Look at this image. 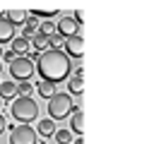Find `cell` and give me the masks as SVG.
<instances>
[{"label": "cell", "mask_w": 154, "mask_h": 144, "mask_svg": "<svg viewBox=\"0 0 154 144\" xmlns=\"http://www.w3.org/2000/svg\"><path fill=\"white\" fill-rule=\"evenodd\" d=\"M2 106H5V103H2V98H0V108H2Z\"/></svg>", "instance_id": "4316f807"}, {"label": "cell", "mask_w": 154, "mask_h": 144, "mask_svg": "<svg viewBox=\"0 0 154 144\" xmlns=\"http://www.w3.org/2000/svg\"><path fill=\"white\" fill-rule=\"evenodd\" d=\"M36 130L31 125H14V130H10V144H36Z\"/></svg>", "instance_id": "5b68a950"}, {"label": "cell", "mask_w": 154, "mask_h": 144, "mask_svg": "<svg viewBox=\"0 0 154 144\" xmlns=\"http://www.w3.org/2000/svg\"><path fill=\"white\" fill-rule=\"evenodd\" d=\"M14 38V26L5 19V17H0V48L5 46V43H10Z\"/></svg>", "instance_id": "ba28073f"}, {"label": "cell", "mask_w": 154, "mask_h": 144, "mask_svg": "<svg viewBox=\"0 0 154 144\" xmlns=\"http://www.w3.org/2000/svg\"><path fill=\"white\" fill-rule=\"evenodd\" d=\"M22 26H24V29H22V36H24V38H31V36L36 34V29H38V19L29 17V19H26Z\"/></svg>", "instance_id": "9a60e30c"}, {"label": "cell", "mask_w": 154, "mask_h": 144, "mask_svg": "<svg viewBox=\"0 0 154 144\" xmlns=\"http://www.w3.org/2000/svg\"><path fill=\"white\" fill-rule=\"evenodd\" d=\"M10 113L14 120H19V125H29L38 118V103L31 96H17L10 101Z\"/></svg>", "instance_id": "7a4b0ae2"}, {"label": "cell", "mask_w": 154, "mask_h": 144, "mask_svg": "<svg viewBox=\"0 0 154 144\" xmlns=\"http://www.w3.org/2000/svg\"><path fill=\"white\" fill-rule=\"evenodd\" d=\"M36 91H38L43 98H51V96L55 94V84H51V82H43V79H41V82L36 84Z\"/></svg>", "instance_id": "e0dca14e"}, {"label": "cell", "mask_w": 154, "mask_h": 144, "mask_svg": "<svg viewBox=\"0 0 154 144\" xmlns=\"http://www.w3.org/2000/svg\"><path fill=\"white\" fill-rule=\"evenodd\" d=\"M2 53H5V50H2V48H0V55H2Z\"/></svg>", "instance_id": "83f0119b"}, {"label": "cell", "mask_w": 154, "mask_h": 144, "mask_svg": "<svg viewBox=\"0 0 154 144\" xmlns=\"http://www.w3.org/2000/svg\"><path fill=\"white\" fill-rule=\"evenodd\" d=\"M55 34H60L63 38H70V36H77L79 34V24L72 19V17H63L55 22Z\"/></svg>", "instance_id": "8992f818"}, {"label": "cell", "mask_w": 154, "mask_h": 144, "mask_svg": "<svg viewBox=\"0 0 154 144\" xmlns=\"http://www.w3.org/2000/svg\"><path fill=\"white\" fill-rule=\"evenodd\" d=\"M70 144H84V139H82V137H77V139H72Z\"/></svg>", "instance_id": "484cf974"}, {"label": "cell", "mask_w": 154, "mask_h": 144, "mask_svg": "<svg viewBox=\"0 0 154 144\" xmlns=\"http://www.w3.org/2000/svg\"><path fill=\"white\" fill-rule=\"evenodd\" d=\"M2 17H5L12 26H17V24H24V22L29 19V12H24V10H7V12H2Z\"/></svg>", "instance_id": "9c48e42d"}, {"label": "cell", "mask_w": 154, "mask_h": 144, "mask_svg": "<svg viewBox=\"0 0 154 144\" xmlns=\"http://www.w3.org/2000/svg\"><path fill=\"white\" fill-rule=\"evenodd\" d=\"M72 77H79V79L84 77V70H82V65H77V67L72 70Z\"/></svg>", "instance_id": "603a6c76"}, {"label": "cell", "mask_w": 154, "mask_h": 144, "mask_svg": "<svg viewBox=\"0 0 154 144\" xmlns=\"http://www.w3.org/2000/svg\"><path fill=\"white\" fill-rule=\"evenodd\" d=\"M58 14V10H31V14L29 17H34V19H43V22H48V19H53Z\"/></svg>", "instance_id": "ac0fdd59"}, {"label": "cell", "mask_w": 154, "mask_h": 144, "mask_svg": "<svg viewBox=\"0 0 154 144\" xmlns=\"http://www.w3.org/2000/svg\"><path fill=\"white\" fill-rule=\"evenodd\" d=\"M82 53H84V41H82V34L65 38V55H67V58H82Z\"/></svg>", "instance_id": "52a82bcc"}, {"label": "cell", "mask_w": 154, "mask_h": 144, "mask_svg": "<svg viewBox=\"0 0 154 144\" xmlns=\"http://www.w3.org/2000/svg\"><path fill=\"white\" fill-rule=\"evenodd\" d=\"M14 94H17V84L14 82H0V98H2L5 106L14 98Z\"/></svg>", "instance_id": "8fae6325"}, {"label": "cell", "mask_w": 154, "mask_h": 144, "mask_svg": "<svg viewBox=\"0 0 154 144\" xmlns=\"http://www.w3.org/2000/svg\"><path fill=\"white\" fill-rule=\"evenodd\" d=\"M67 89H70V94H72V96H82L84 82H82L79 77H70V79H67Z\"/></svg>", "instance_id": "2e32d148"}, {"label": "cell", "mask_w": 154, "mask_h": 144, "mask_svg": "<svg viewBox=\"0 0 154 144\" xmlns=\"http://www.w3.org/2000/svg\"><path fill=\"white\" fill-rule=\"evenodd\" d=\"M53 132H55V122H53L51 118L38 120V125H36V134H41L43 139H48V137H53Z\"/></svg>", "instance_id": "30bf717a"}, {"label": "cell", "mask_w": 154, "mask_h": 144, "mask_svg": "<svg viewBox=\"0 0 154 144\" xmlns=\"http://www.w3.org/2000/svg\"><path fill=\"white\" fill-rule=\"evenodd\" d=\"M34 72H38V77L43 82L58 84V82H63L72 74V60L63 50H51L48 48L46 53H38V58L34 62Z\"/></svg>", "instance_id": "6da1fadb"}, {"label": "cell", "mask_w": 154, "mask_h": 144, "mask_svg": "<svg viewBox=\"0 0 154 144\" xmlns=\"http://www.w3.org/2000/svg\"><path fill=\"white\" fill-rule=\"evenodd\" d=\"M10 74H12V79H17V82H29L31 74H34V62H31L26 55H17V58L10 62Z\"/></svg>", "instance_id": "277c9868"}, {"label": "cell", "mask_w": 154, "mask_h": 144, "mask_svg": "<svg viewBox=\"0 0 154 144\" xmlns=\"http://www.w3.org/2000/svg\"><path fill=\"white\" fill-rule=\"evenodd\" d=\"M5 125H7V120H5V115H2V113H0V134H2V132H5Z\"/></svg>", "instance_id": "d4e9b609"}, {"label": "cell", "mask_w": 154, "mask_h": 144, "mask_svg": "<svg viewBox=\"0 0 154 144\" xmlns=\"http://www.w3.org/2000/svg\"><path fill=\"white\" fill-rule=\"evenodd\" d=\"M0 72H2V62H0Z\"/></svg>", "instance_id": "f1b7e54d"}, {"label": "cell", "mask_w": 154, "mask_h": 144, "mask_svg": "<svg viewBox=\"0 0 154 144\" xmlns=\"http://www.w3.org/2000/svg\"><path fill=\"white\" fill-rule=\"evenodd\" d=\"M10 43H12V53H14V55H26L29 48H31V46H29V38H24V36H14Z\"/></svg>", "instance_id": "4fadbf2b"}, {"label": "cell", "mask_w": 154, "mask_h": 144, "mask_svg": "<svg viewBox=\"0 0 154 144\" xmlns=\"http://www.w3.org/2000/svg\"><path fill=\"white\" fill-rule=\"evenodd\" d=\"M82 130H84V113L77 108L72 113V120H70V132H75L77 137H82Z\"/></svg>", "instance_id": "5bb4252c"}, {"label": "cell", "mask_w": 154, "mask_h": 144, "mask_svg": "<svg viewBox=\"0 0 154 144\" xmlns=\"http://www.w3.org/2000/svg\"><path fill=\"white\" fill-rule=\"evenodd\" d=\"M2 55H5V62H12V60H14V58H17V55H14V53H12V50H7V53H2Z\"/></svg>", "instance_id": "cb8c5ba5"}, {"label": "cell", "mask_w": 154, "mask_h": 144, "mask_svg": "<svg viewBox=\"0 0 154 144\" xmlns=\"http://www.w3.org/2000/svg\"><path fill=\"white\" fill-rule=\"evenodd\" d=\"M0 17H2V12H0Z\"/></svg>", "instance_id": "f546056e"}, {"label": "cell", "mask_w": 154, "mask_h": 144, "mask_svg": "<svg viewBox=\"0 0 154 144\" xmlns=\"http://www.w3.org/2000/svg\"><path fill=\"white\" fill-rule=\"evenodd\" d=\"M29 46L34 48V53H46L51 46H48V36H41V34H34L29 38Z\"/></svg>", "instance_id": "7c38bea8"}, {"label": "cell", "mask_w": 154, "mask_h": 144, "mask_svg": "<svg viewBox=\"0 0 154 144\" xmlns=\"http://www.w3.org/2000/svg\"><path fill=\"white\" fill-rule=\"evenodd\" d=\"M75 110H77V106H75V101H72L70 94L55 91V94L48 98V115H51L53 122H55V120H65V118L72 115Z\"/></svg>", "instance_id": "3957f363"}, {"label": "cell", "mask_w": 154, "mask_h": 144, "mask_svg": "<svg viewBox=\"0 0 154 144\" xmlns=\"http://www.w3.org/2000/svg\"><path fill=\"white\" fill-rule=\"evenodd\" d=\"M17 91H19V96H31L34 86H31V82H19L17 84Z\"/></svg>", "instance_id": "44dd1931"}, {"label": "cell", "mask_w": 154, "mask_h": 144, "mask_svg": "<svg viewBox=\"0 0 154 144\" xmlns=\"http://www.w3.org/2000/svg\"><path fill=\"white\" fill-rule=\"evenodd\" d=\"M72 19H75V22H77V24L82 26V22H84V12H82V10H75V14H72Z\"/></svg>", "instance_id": "7402d4cb"}, {"label": "cell", "mask_w": 154, "mask_h": 144, "mask_svg": "<svg viewBox=\"0 0 154 144\" xmlns=\"http://www.w3.org/2000/svg\"><path fill=\"white\" fill-rule=\"evenodd\" d=\"M36 34H41V36H53V34H55V24H53V22H38Z\"/></svg>", "instance_id": "d6986e66"}, {"label": "cell", "mask_w": 154, "mask_h": 144, "mask_svg": "<svg viewBox=\"0 0 154 144\" xmlns=\"http://www.w3.org/2000/svg\"><path fill=\"white\" fill-rule=\"evenodd\" d=\"M53 137H55L58 144H70V142H72V132H70V130H55Z\"/></svg>", "instance_id": "ffe728a7"}]
</instances>
